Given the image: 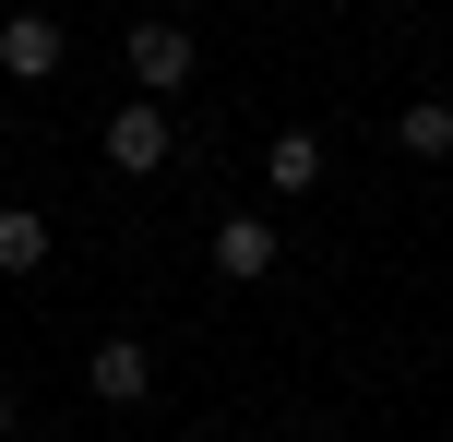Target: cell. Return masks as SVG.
I'll return each instance as SVG.
<instances>
[{"mask_svg":"<svg viewBox=\"0 0 453 442\" xmlns=\"http://www.w3.org/2000/svg\"><path fill=\"white\" fill-rule=\"evenodd\" d=\"M48 252H60V228L36 204H0V275H48Z\"/></svg>","mask_w":453,"mask_h":442,"instance_id":"ba28073f","label":"cell"},{"mask_svg":"<svg viewBox=\"0 0 453 442\" xmlns=\"http://www.w3.org/2000/svg\"><path fill=\"white\" fill-rule=\"evenodd\" d=\"M322 167H334V156H322V132H274V143H263V191H274V204L322 191Z\"/></svg>","mask_w":453,"mask_h":442,"instance_id":"8992f818","label":"cell"},{"mask_svg":"<svg viewBox=\"0 0 453 442\" xmlns=\"http://www.w3.org/2000/svg\"><path fill=\"white\" fill-rule=\"evenodd\" d=\"M132 84L156 96V108L191 96V36H180V24H132Z\"/></svg>","mask_w":453,"mask_h":442,"instance_id":"5b68a950","label":"cell"},{"mask_svg":"<svg viewBox=\"0 0 453 442\" xmlns=\"http://www.w3.org/2000/svg\"><path fill=\"white\" fill-rule=\"evenodd\" d=\"M96 143H108V167H119V180H156V167L180 156V120H167L156 96H119V108L96 120Z\"/></svg>","mask_w":453,"mask_h":442,"instance_id":"6da1fadb","label":"cell"},{"mask_svg":"<svg viewBox=\"0 0 453 442\" xmlns=\"http://www.w3.org/2000/svg\"><path fill=\"white\" fill-rule=\"evenodd\" d=\"M274 263H287V228H274L263 204H239V215H215V275H226V287H263Z\"/></svg>","mask_w":453,"mask_h":442,"instance_id":"7a4b0ae2","label":"cell"},{"mask_svg":"<svg viewBox=\"0 0 453 442\" xmlns=\"http://www.w3.org/2000/svg\"><path fill=\"white\" fill-rule=\"evenodd\" d=\"M60 60H72L60 12H36V0H24V12H0V72H12V84H48Z\"/></svg>","mask_w":453,"mask_h":442,"instance_id":"277c9868","label":"cell"},{"mask_svg":"<svg viewBox=\"0 0 453 442\" xmlns=\"http://www.w3.org/2000/svg\"><path fill=\"white\" fill-rule=\"evenodd\" d=\"M84 395H96V407H143V395H156V347H143V335H96Z\"/></svg>","mask_w":453,"mask_h":442,"instance_id":"3957f363","label":"cell"},{"mask_svg":"<svg viewBox=\"0 0 453 442\" xmlns=\"http://www.w3.org/2000/svg\"><path fill=\"white\" fill-rule=\"evenodd\" d=\"M12 430H24V407H12V383H0V442H12Z\"/></svg>","mask_w":453,"mask_h":442,"instance_id":"9c48e42d","label":"cell"},{"mask_svg":"<svg viewBox=\"0 0 453 442\" xmlns=\"http://www.w3.org/2000/svg\"><path fill=\"white\" fill-rule=\"evenodd\" d=\"M394 143H406L418 167H453V96H406V108H394Z\"/></svg>","mask_w":453,"mask_h":442,"instance_id":"52a82bcc","label":"cell"}]
</instances>
